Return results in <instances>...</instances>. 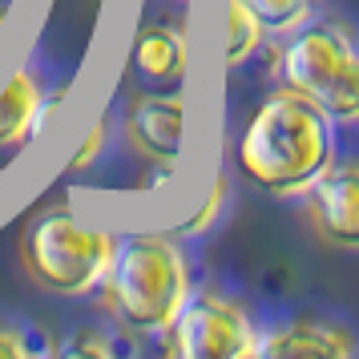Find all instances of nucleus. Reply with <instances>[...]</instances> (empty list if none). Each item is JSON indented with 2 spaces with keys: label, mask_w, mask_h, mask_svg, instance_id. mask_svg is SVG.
Wrapping results in <instances>:
<instances>
[{
  "label": "nucleus",
  "mask_w": 359,
  "mask_h": 359,
  "mask_svg": "<svg viewBox=\"0 0 359 359\" xmlns=\"http://www.w3.org/2000/svg\"><path fill=\"white\" fill-rule=\"evenodd\" d=\"M331 162L335 121L291 89L262 101L234 142V165L275 198H303Z\"/></svg>",
  "instance_id": "nucleus-1"
},
{
  "label": "nucleus",
  "mask_w": 359,
  "mask_h": 359,
  "mask_svg": "<svg viewBox=\"0 0 359 359\" xmlns=\"http://www.w3.org/2000/svg\"><path fill=\"white\" fill-rule=\"evenodd\" d=\"M101 294H105V307L130 331L162 335L165 323L178 315V307L190 294L186 255L165 234L133 230L114 243V259L101 278Z\"/></svg>",
  "instance_id": "nucleus-2"
},
{
  "label": "nucleus",
  "mask_w": 359,
  "mask_h": 359,
  "mask_svg": "<svg viewBox=\"0 0 359 359\" xmlns=\"http://www.w3.org/2000/svg\"><path fill=\"white\" fill-rule=\"evenodd\" d=\"M114 243L117 238L105 226H89L69 206H53L25 226L20 262L29 278L49 294L81 299L101 287L114 259Z\"/></svg>",
  "instance_id": "nucleus-3"
},
{
  "label": "nucleus",
  "mask_w": 359,
  "mask_h": 359,
  "mask_svg": "<svg viewBox=\"0 0 359 359\" xmlns=\"http://www.w3.org/2000/svg\"><path fill=\"white\" fill-rule=\"evenodd\" d=\"M283 89H291L311 105H319L331 121L359 117V61L351 36L339 25H299L294 41L278 57Z\"/></svg>",
  "instance_id": "nucleus-4"
},
{
  "label": "nucleus",
  "mask_w": 359,
  "mask_h": 359,
  "mask_svg": "<svg viewBox=\"0 0 359 359\" xmlns=\"http://www.w3.org/2000/svg\"><path fill=\"white\" fill-rule=\"evenodd\" d=\"M162 347L174 359H250L259 355V331L238 303L218 294H186L162 331Z\"/></svg>",
  "instance_id": "nucleus-5"
},
{
  "label": "nucleus",
  "mask_w": 359,
  "mask_h": 359,
  "mask_svg": "<svg viewBox=\"0 0 359 359\" xmlns=\"http://www.w3.org/2000/svg\"><path fill=\"white\" fill-rule=\"evenodd\" d=\"M307 214L319 238L331 246L355 250L359 246V165L331 162L319 178L307 186Z\"/></svg>",
  "instance_id": "nucleus-6"
},
{
  "label": "nucleus",
  "mask_w": 359,
  "mask_h": 359,
  "mask_svg": "<svg viewBox=\"0 0 359 359\" xmlns=\"http://www.w3.org/2000/svg\"><path fill=\"white\" fill-rule=\"evenodd\" d=\"M182 117L186 105L182 97H158V93H142L130 101L126 114V137L130 146L158 165H178V146H182Z\"/></svg>",
  "instance_id": "nucleus-7"
},
{
  "label": "nucleus",
  "mask_w": 359,
  "mask_h": 359,
  "mask_svg": "<svg viewBox=\"0 0 359 359\" xmlns=\"http://www.w3.org/2000/svg\"><path fill=\"white\" fill-rule=\"evenodd\" d=\"M355 351V339L335 323H287L259 339V355L266 359H347Z\"/></svg>",
  "instance_id": "nucleus-8"
},
{
  "label": "nucleus",
  "mask_w": 359,
  "mask_h": 359,
  "mask_svg": "<svg viewBox=\"0 0 359 359\" xmlns=\"http://www.w3.org/2000/svg\"><path fill=\"white\" fill-rule=\"evenodd\" d=\"M36 105H41V85L29 69H17L0 85V149L20 146L33 133Z\"/></svg>",
  "instance_id": "nucleus-9"
},
{
  "label": "nucleus",
  "mask_w": 359,
  "mask_h": 359,
  "mask_svg": "<svg viewBox=\"0 0 359 359\" xmlns=\"http://www.w3.org/2000/svg\"><path fill=\"white\" fill-rule=\"evenodd\" d=\"M133 61L149 81H182L186 73V36L174 25H149L133 45Z\"/></svg>",
  "instance_id": "nucleus-10"
},
{
  "label": "nucleus",
  "mask_w": 359,
  "mask_h": 359,
  "mask_svg": "<svg viewBox=\"0 0 359 359\" xmlns=\"http://www.w3.org/2000/svg\"><path fill=\"white\" fill-rule=\"evenodd\" d=\"M262 36H266L262 20L246 8L243 0H230V4H226V36H222V57H226V69L250 61V57L259 53Z\"/></svg>",
  "instance_id": "nucleus-11"
},
{
  "label": "nucleus",
  "mask_w": 359,
  "mask_h": 359,
  "mask_svg": "<svg viewBox=\"0 0 359 359\" xmlns=\"http://www.w3.org/2000/svg\"><path fill=\"white\" fill-rule=\"evenodd\" d=\"M243 4L262 20L266 33H294L299 25H307L315 0H243Z\"/></svg>",
  "instance_id": "nucleus-12"
},
{
  "label": "nucleus",
  "mask_w": 359,
  "mask_h": 359,
  "mask_svg": "<svg viewBox=\"0 0 359 359\" xmlns=\"http://www.w3.org/2000/svg\"><path fill=\"white\" fill-rule=\"evenodd\" d=\"M222 198H226V178H214L210 194L202 198V206L178 226V234H206L218 222V214H222Z\"/></svg>",
  "instance_id": "nucleus-13"
},
{
  "label": "nucleus",
  "mask_w": 359,
  "mask_h": 359,
  "mask_svg": "<svg viewBox=\"0 0 359 359\" xmlns=\"http://www.w3.org/2000/svg\"><path fill=\"white\" fill-rule=\"evenodd\" d=\"M105 137H109V126L105 121H93L89 133L81 137V146L73 149V158H69V174H81V170H89V165L97 162L101 149H105Z\"/></svg>",
  "instance_id": "nucleus-14"
},
{
  "label": "nucleus",
  "mask_w": 359,
  "mask_h": 359,
  "mask_svg": "<svg viewBox=\"0 0 359 359\" xmlns=\"http://www.w3.org/2000/svg\"><path fill=\"white\" fill-rule=\"evenodd\" d=\"M29 355H33V343L13 327H0V359H29Z\"/></svg>",
  "instance_id": "nucleus-15"
},
{
  "label": "nucleus",
  "mask_w": 359,
  "mask_h": 359,
  "mask_svg": "<svg viewBox=\"0 0 359 359\" xmlns=\"http://www.w3.org/2000/svg\"><path fill=\"white\" fill-rule=\"evenodd\" d=\"M105 351H109V343L101 339L97 331H81L65 343V355H105Z\"/></svg>",
  "instance_id": "nucleus-16"
},
{
  "label": "nucleus",
  "mask_w": 359,
  "mask_h": 359,
  "mask_svg": "<svg viewBox=\"0 0 359 359\" xmlns=\"http://www.w3.org/2000/svg\"><path fill=\"white\" fill-rule=\"evenodd\" d=\"M0 29H4V13H0Z\"/></svg>",
  "instance_id": "nucleus-17"
}]
</instances>
